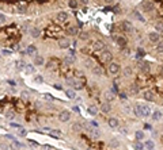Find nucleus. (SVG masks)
<instances>
[{
	"mask_svg": "<svg viewBox=\"0 0 163 150\" xmlns=\"http://www.w3.org/2000/svg\"><path fill=\"white\" fill-rule=\"evenodd\" d=\"M83 127H86V130L90 133V135L93 137V138H99V137H101V131H99V130H98L97 127H95V126L93 127L91 124L84 123V126H83Z\"/></svg>",
	"mask_w": 163,
	"mask_h": 150,
	"instance_id": "nucleus-1",
	"label": "nucleus"
},
{
	"mask_svg": "<svg viewBox=\"0 0 163 150\" xmlns=\"http://www.w3.org/2000/svg\"><path fill=\"white\" fill-rule=\"evenodd\" d=\"M112 58H113V54L112 52H109V50H102V53H101V60L102 62H110L112 61Z\"/></svg>",
	"mask_w": 163,
	"mask_h": 150,
	"instance_id": "nucleus-2",
	"label": "nucleus"
},
{
	"mask_svg": "<svg viewBox=\"0 0 163 150\" xmlns=\"http://www.w3.org/2000/svg\"><path fill=\"white\" fill-rule=\"evenodd\" d=\"M139 108H140V115L141 116H148L151 114V108L147 104H139Z\"/></svg>",
	"mask_w": 163,
	"mask_h": 150,
	"instance_id": "nucleus-3",
	"label": "nucleus"
},
{
	"mask_svg": "<svg viewBox=\"0 0 163 150\" xmlns=\"http://www.w3.org/2000/svg\"><path fill=\"white\" fill-rule=\"evenodd\" d=\"M58 119H60L61 122H68L71 119L69 111H61L60 114H58Z\"/></svg>",
	"mask_w": 163,
	"mask_h": 150,
	"instance_id": "nucleus-4",
	"label": "nucleus"
},
{
	"mask_svg": "<svg viewBox=\"0 0 163 150\" xmlns=\"http://www.w3.org/2000/svg\"><path fill=\"white\" fill-rule=\"evenodd\" d=\"M109 72L112 74H117L120 72V65H118L117 62H112V64L109 65Z\"/></svg>",
	"mask_w": 163,
	"mask_h": 150,
	"instance_id": "nucleus-5",
	"label": "nucleus"
},
{
	"mask_svg": "<svg viewBox=\"0 0 163 150\" xmlns=\"http://www.w3.org/2000/svg\"><path fill=\"white\" fill-rule=\"evenodd\" d=\"M103 97H105L106 103H112V101L114 100V97H116V95H114L113 92H110V91H107V92L103 93Z\"/></svg>",
	"mask_w": 163,
	"mask_h": 150,
	"instance_id": "nucleus-6",
	"label": "nucleus"
},
{
	"mask_svg": "<svg viewBox=\"0 0 163 150\" xmlns=\"http://www.w3.org/2000/svg\"><path fill=\"white\" fill-rule=\"evenodd\" d=\"M91 70H93V74H95V76H98V77H102L103 76V69L101 68V66L94 65L93 68H91Z\"/></svg>",
	"mask_w": 163,
	"mask_h": 150,
	"instance_id": "nucleus-7",
	"label": "nucleus"
},
{
	"mask_svg": "<svg viewBox=\"0 0 163 150\" xmlns=\"http://www.w3.org/2000/svg\"><path fill=\"white\" fill-rule=\"evenodd\" d=\"M69 45H71V42H69L68 38H61L60 41H58V46H60L61 49H67V47H69Z\"/></svg>",
	"mask_w": 163,
	"mask_h": 150,
	"instance_id": "nucleus-8",
	"label": "nucleus"
},
{
	"mask_svg": "<svg viewBox=\"0 0 163 150\" xmlns=\"http://www.w3.org/2000/svg\"><path fill=\"white\" fill-rule=\"evenodd\" d=\"M106 49V43L105 42H102V41H97L94 43V50H105Z\"/></svg>",
	"mask_w": 163,
	"mask_h": 150,
	"instance_id": "nucleus-9",
	"label": "nucleus"
},
{
	"mask_svg": "<svg viewBox=\"0 0 163 150\" xmlns=\"http://www.w3.org/2000/svg\"><path fill=\"white\" fill-rule=\"evenodd\" d=\"M139 68H140V70L143 73H148L150 72V64L148 62H140V64H139Z\"/></svg>",
	"mask_w": 163,
	"mask_h": 150,
	"instance_id": "nucleus-10",
	"label": "nucleus"
},
{
	"mask_svg": "<svg viewBox=\"0 0 163 150\" xmlns=\"http://www.w3.org/2000/svg\"><path fill=\"white\" fill-rule=\"evenodd\" d=\"M101 110H102V112H105V114H109L110 111H112V105H110V103H102L101 105Z\"/></svg>",
	"mask_w": 163,
	"mask_h": 150,
	"instance_id": "nucleus-11",
	"label": "nucleus"
},
{
	"mask_svg": "<svg viewBox=\"0 0 163 150\" xmlns=\"http://www.w3.org/2000/svg\"><path fill=\"white\" fill-rule=\"evenodd\" d=\"M143 96H144L145 100H154V99H155V93L152 92V91H145V92L143 93Z\"/></svg>",
	"mask_w": 163,
	"mask_h": 150,
	"instance_id": "nucleus-12",
	"label": "nucleus"
},
{
	"mask_svg": "<svg viewBox=\"0 0 163 150\" xmlns=\"http://www.w3.org/2000/svg\"><path fill=\"white\" fill-rule=\"evenodd\" d=\"M122 29H124L126 33H133V27L129 22H122Z\"/></svg>",
	"mask_w": 163,
	"mask_h": 150,
	"instance_id": "nucleus-13",
	"label": "nucleus"
},
{
	"mask_svg": "<svg viewBox=\"0 0 163 150\" xmlns=\"http://www.w3.org/2000/svg\"><path fill=\"white\" fill-rule=\"evenodd\" d=\"M143 7H144V10H145V11H154V10H155L154 3H151V2H145V3H143Z\"/></svg>",
	"mask_w": 163,
	"mask_h": 150,
	"instance_id": "nucleus-14",
	"label": "nucleus"
},
{
	"mask_svg": "<svg viewBox=\"0 0 163 150\" xmlns=\"http://www.w3.org/2000/svg\"><path fill=\"white\" fill-rule=\"evenodd\" d=\"M68 19V14L67 12H58L57 14V20L58 22H65Z\"/></svg>",
	"mask_w": 163,
	"mask_h": 150,
	"instance_id": "nucleus-15",
	"label": "nucleus"
},
{
	"mask_svg": "<svg viewBox=\"0 0 163 150\" xmlns=\"http://www.w3.org/2000/svg\"><path fill=\"white\" fill-rule=\"evenodd\" d=\"M15 66H17L18 70H23V69H25V66H26V62L23 60H18L17 62H15Z\"/></svg>",
	"mask_w": 163,
	"mask_h": 150,
	"instance_id": "nucleus-16",
	"label": "nucleus"
},
{
	"mask_svg": "<svg viewBox=\"0 0 163 150\" xmlns=\"http://www.w3.org/2000/svg\"><path fill=\"white\" fill-rule=\"evenodd\" d=\"M43 57H41V56H35L34 57V65H38V66H41V65H43Z\"/></svg>",
	"mask_w": 163,
	"mask_h": 150,
	"instance_id": "nucleus-17",
	"label": "nucleus"
},
{
	"mask_svg": "<svg viewBox=\"0 0 163 150\" xmlns=\"http://www.w3.org/2000/svg\"><path fill=\"white\" fill-rule=\"evenodd\" d=\"M109 126L112 128L118 127V119H116V118H110V119H109Z\"/></svg>",
	"mask_w": 163,
	"mask_h": 150,
	"instance_id": "nucleus-18",
	"label": "nucleus"
},
{
	"mask_svg": "<svg viewBox=\"0 0 163 150\" xmlns=\"http://www.w3.org/2000/svg\"><path fill=\"white\" fill-rule=\"evenodd\" d=\"M72 87L75 89H83V82L82 81H79V80H73V82H72Z\"/></svg>",
	"mask_w": 163,
	"mask_h": 150,
	"instance_id": "nucleus-19",
	"label": "nucleus"
},
{
	"mask_svg": "<svg viewBox=\"0 0 163 150\" xmlns=\"http://www.w3.org/2000/svg\"><path fill=\"white\" fill-rule=\"evenodd\" d=\"M148 38H150V41H152V42H158L159 41V34L158 33H150Z\"/></svg>",
	"mask_w": 163,
	"mask_h": 150,
	"instance_id": "nucleus-20",
	"label": "nucleus"
},
{
	"mask_svg": "<svg viewBox=\"0 0 163 150\" xmlns=\"http://www.w3.org/2000/svg\"><path fill=\"white\" fill-rule=\"evenodd\" d=\"M152 119H154L155 122L160 120V119H162V111H155V112L152 114Z\"/></svg>",
	"mask_w": 163,
	"mask_h": 150,
	"instance_id": "nucleus-21",
	"label": "nucleus"
},
{
	"mask_svg": "<svg viewBox=\"0 0 163 150\" xmlns=\"http://www.w3.org/2000/svg\"><path fill=\"white\" fill-rule=\"evenodd\" d=\"M39 35H41V30L37 29V27H34V29L31 30V37H33V38H38Z\"/></svg>",
	"mask_w": 163,
	"mask_h": 150,
	"instance_id": "nucleus-22",
	"label": "nucleus"
},
{
	"mask_svg": "<svg viewBox=\"0 0 163 150\" xmlns=\"http://www.w3.org/2000/svg\"><path fill=\"white\" fill-rule=\"evenodd\" d=\"M117 43H118V46L125 47V46H126V39L122 38V37H118V38H117Z\"/></svg>",
	"mask_w": 163,
	"mask_h": 150,
	"instance_id": "nucleus-23",
	"label": "nucleus"
},
{
	"mask_svg": "<svg viewBox=\"0 0 163 150\" xmlns=\"http://www.w3.org/2000/svg\"><path fill=\"white\" fill-rule=\"evenodd\" d=\"M73 62H75V58L71 57V56H67V57L64 58V64H65V65H71V64H73Z\"/></svg>",
	"mask_w": 163,
	"mask_h": 150,
	"instance_id": "nucleus-24",
	"label": "nucleus"
},
{
	"mask_svg": "<svg viewBox=\"0 0 163 150\" xmlns=\"http://www.w3.org/2000/svg\"><path fill=\"white\" fill-rule=\"evenodd\" d=\"M144 147H145V149H148V150H152V149L155 147L154 141H147V142H145V145H144Z\"/></svg>",
	"mask_w": 163,
	"mask_h": 150,
	"instance_id": "nucleus-25",
	"label": "nucleus"
},
{
	"mask_svg": "<svg viewBox=\"0 0 163 150\" xmlns=\"http://www.w3.org/2000/svg\"><path fill=\"white\" fill-rule=\"evenodd\" d=\"M65 93H67V96H68L69 99H76V93H75L73 89H68Z\"/></svg>",
	"mask_w": 163,
	"mask_h": 150,
	"instance_id": "nucleus-26",
	"label": "nucleus"
},
{
	"mask_svg": "<svg viewBox=\"0 0 163 150\" xmlns=\"http://www.w3.org/2000/svg\"><path fill=\"white\" fill-rule=\"evenodd\" d=\"M26 52H27V54H34L35 52H37V47H35L34 45H30L29 47H27Z\"/></svg>",
	"mask_w": 163,
	"mask_h": 150,
	"instance_id": "nucleus-27",
	"label": "nucleus"
},
{
	"mask_svg": "<svg viewBox=\"0 0 163 150\" xmlns=\"http://www.w3.org/2000/svg\"><path fill=\"white\" fill-rule=\"evenodd\" d=\"M17 11H18V12H26V11H27V7L26 6H23V4H18L17 6Z\"/></svg>",
	"mask_w": 163,
	"mask_h": 150,
	"instance_id": "nucleus-28",
	"label": "nucleus"
},
{
	"mask_svg": "<svg viewBox=\"0 0 163 150\" xmlns=\"http://www.w3.org/2000/svg\"><path fill=\"white\" fill-rule=\"evenodd\" d=\"M68 33L71 34V35H76L78 33H79V29H78V27H69V29H68Z\"/></svg>",
	"mask_w": 163,
	"mask_h": 150,
	"instance_id": "nucleus-29",
	"label": "nucleus"
},
{
	"mask_svg": "<svg viewBox=\"0 0 163 150\" xmlns=\"http://www.w3.org/2000/svg\"><path fill=\"white\" fill-rule=\"evenodd\" d=\"M133 15H135V18H136V19H139V20H140V22H143V23L145 22V20H144V18L141 16V14L139 12V11H135V12H133Z\"/></svg>",
	"mask_w": 163,
	"mask_h": 150,
	"instance_id": "nucleus-30",
	"label": "nucleus"
},
{
	"mask_svg": "<svg viewBox=\"0 0 163 150\" xmlns=\"http://www.w3.org/2000/svg\"><path fill=\"white\" fill-rule=\"evenodd\" d=\"M72 128H73L76 133H80L82 130H83V126H82V124H79V123H75V124L72 126Z\"/></svg>",
	"mask_w": 163,
	"mask_h": 150,
	"instance_id": "nucleus-31",
	"label": "nucleus"
},
{
	"mask_svg": "<svg viewBox=\"0 0 163 150\" xmlns=\"http://www.w3.org/2000/svg\"><path fill=\"white\" fill-rule=\"evenodd\" d=\"M88 112L91 114V115H97L98 110H97V107H94V105H90V107H88Z\"/></svg>",
	"mask_w": 163,
	"mask_h": 150,
	"instance_id": "nucleus-32",
	"label": "nucleus"
},
{
	"mask_svg": "<svg viewBox=\"0 0 163 150\" xmlns=\"http://www.w3.org/2000/svg\"><path fill=\"white\" fill-rule=\"evenodd\" d=\"M135 137H136V139H143V138H144V133L143 131H136V134H135Z\"/></svg>",
	"mask_w": 163,
	"mask_h": 150,
	"instance_id": "nucleus-33",
	"label": "nucleus"
},
{
	"mask_svg": "<svg viewBox=\"0 0 163 150\" xmlns=\"http://www.w3.org/2000/svg\"><path fill=\"white\" fill-rule=\"evenodd\" d=\"M21 96H22V99H23V100H29L30 95H29V92H26V91H23V92L21 93Z\"/></svg>",
	"mask_w": 163,
	"mask_h": 150,
	"instance_id": "nucleus-34",
	"label": "nucleus"
},
{
	"mask_svg": "<svg viewBox=\"0 0 163 150\" xmlns=\"http://www.w3.org/2000/svg\"><path fill=\"white\" fill-rule=\"evenodd\" d=\"M25 70H26V72H27V73H33V72H34V70H35V69H34V66H30V65H26V66H25Z\"/></svg>",
	"mask_w": 163,
	"mask_h": 150,
	"instance_id": "nucleus-35",
	"label": "nucleus"
},
{
	"mask_svg": "<svg viewBox=\"0 0 163 150\" xmlns=\"http://www.w3.org/2000/svg\"><path fill=\"white\" fill-rule=\"evenodd\" d=\"M14 116H15V114L12 111H7L6 112V118H7V119H14Z\"/></svg>",
	"mask_w": 163,
	"mask_h": 150,
	"instance_id": "nucleus-36",
	"label": "nucleus"
},
{
	"mask_svg": "<svg viewBox=\"0 0 163 150\" xmlns=\"http://www.w3.org/2000/svg\"><path fill=\"white\" fill-rule=\"evenodd\" d=\"M68 6L71 7V8H76L78 7V3L75 2V0H69V3H68Z\"/></svg>",
	"mask_w": 163,
	"mask_h": 150,
	"instance_id": "nucleus-37",
	"label": "nucleus"
},
{
	"mask_svg": "<svg viewBox=\"0 0 163 150\" xmlns=\"http://www.w3.org/2000/svg\"><path fill=\"white\" fill-rule=\"evenodd\" d=\"M49 133H52L53 135H56V137H60V135H61V131H60V130H49Z\"/></svg>",
	"mask_w": 163,
	"mask_h": 150,
	"instance_id": "nucleus-38",
	"label": "nucleus"
},
{
	"mask_svg": "<svg viewBox=\"0 0 163 150\" xmlns=\"http://www.w3.org/2000/svg\"><path fill=\"white\" fill-rule=\"evenodd\" d=\"M130 92H132L133 95L137 93V92H139V87H137V85H132V87H130Z\"/></svg>",
	"mask_w": 163,
	"mask_h": 150,
	"instance_id": "nucleus-39",
	"label": "nucleus"
},
{
	"mask_svg": "<svg viewBox=\"0 0 163 150\" xmlns=\"http://www.w3.org/2000/svg\"><path fill=\"white\" fill-rule=\"evenodd\" d=\"M133 112H135V115H136V116H141V115H140V108H139V104L136 105V107H135Z\"/></svg>",
	"mask_w": 163,
	"mask_h": 150,
	"instance_id": "nucleus-40",
	"label": "nucleus"
},
{
	"mask_svg": "<svg viewBox=\"0 0 163 150\" xmlns=\"http://www.w3.org/2000/svg\"><path fill=\"white\" fill-rule=\"evenodd\" d=\"M94 65H95V64H94L91 60H86V66H87V68H93Z\"/></svg>",
	"mask_w": 163,
	"mask_h": 150,
	"instance_id": "nucleus-41",
	"label": "nucleus"
},
{
	"mask_svg": "<svg viewBox=\"0 0 163 150\" xmlns=\"http://www.w3.org/2000/svg\"><path fill=\"white\" fill-rule=\"evenodd\" d=\"M130 74H132V69H130V68H125L124 76H130Z\"/></svg>",
	"mask_w": 163,
	"mask_h": 150,
	"instance_id": "nucleus-42",
	"label": "nucleus"
},
{
	"mask_svg": "<svg viewBox=\"0 0 163 150\" xmlns=\"http://www.w3.org/2000/svg\"><path fill=\"white\" fill-rule=\"evenodd\" d=\"M135 149H137V150H141V149H143V145L140 143V142H135Z\"/></svg>",
	"mask_w": 163,
	"mask_h": 150,
	"instance_id": "nucleus-43",
	"label": "nucleus"
},
{
	"mask_svg": "<svg viewBox=\"0 0 163 150\" xmlns=\"http://www.w3.org/2000/svg\"><path fill=\"white\" fill-rule=\"evenodd\" d=\"M88 37H90L88 33H82L80 34V39H88Z\"/></svg>",
	"mask_w": 163,
	"mask_h": 150,
	"instance_id": "nucleus-44",
	"label": "nucleus"
},
{
	"mask_svg": "<svg viewBox=\"0 0 163 150\" xmlns=\"http://www.w3.org/2000/svg\"><path fill=\"white\" fill-rule=\"evenodd\" d=\"M34 81H35V82H42L43 78H42V76H35V77H34Z\"/></svg>",
	"mask_w": 163,
	"mask_h": 150,
	"instance_id": "nucleus-45",
	"label": "nucleus"
},
{
	"mask_svg": "<svg viewBox=\"0 0 163 150\" xmlns=\"http://www.w3.org/2000/svg\"><path fill=\"white\" fill-rule=\"evenodd\" d=\"M19 135H22V137H25L26 135V131H25V128H22V127H19V131H18Z\"/></svg>",
	"mask_w": 163,
	"mask_h": 150,
	"instance_id": "nucleus-46",
	"label": "nucleus"
},
{
	"mask_svg": "<svg viewBox=\"0 0 163 150\" xmlns=\"http://www.w3.org/2000/svg\"><path fill=\"white\" fill-rule=\"evenodd\" d=\"M156 31H158V33H162V22H158V25H156Z\"/></svg>",
	"mask_w": 163,
	"mask_h": 150,
	"instance_id": "nucleus-47",
	"label": "nucleus"
},
{
	"mask_svg": "<svg viewBox=\"0 0 163 150\" xmlns=\"http://www.w3.org/2000/svg\"><path fill=\"white\" fill-rule=\"evenodd\" d=\"M43 97H45L46 100H53V96H52L50 93H45V95H43Z\"/></svg>",
	"mask_w": 163,
	"mask_h": 150,
	"instance_id": "nucleus-48",
	"label": "nucleus"
},
{
	"mask_svg": "<svg viewBox=\"0 0 163 150\" xmlns=\"http://www.w3.org/2000/svg\"><path fill=\"white\" fill-rule=\"evenodd\" d=\"M3 23H6V16L3 14H0V25H3Z\"/></svg>",
	"mask_w": 163,
	"mask_h": 150,
	"instance_id": "nucleus-49",
	"label": "nucleus"
},
{
	"mask_svg": "<svg viewBox=\"0 0 163 150\" xmlns=\"http://www.w3.org/2000/svg\"><path fill=\"white\" fill-rule=\"evenodd\" d=\"M110 92H113L114 95L118 93V88H117V85H113V87H112V91H110Z\"/></svg>",
	"mask_w": 163,
	"mask_h": 150,
	"instance_id": "nucleus-50",
	"label": "nucleus"
},
{
	"mask_svg": "<svg viewBox=\"0 0 163 150\" xmlns=\"http://www.w3.org/2000/svg\"><path fill=\"white\" fill-rule=\"evenodd\" d=\"M0 150H8V146L6 143H0Z\"/></svg>",
	"mask_w": 163,
	"mask_h": 150,
	"instance_id": "nucleus-51",
	"label": "nucleus"
},
{
	"mask_svg": "<svg viewBox=\"0 0 163 150\" xmlns=\"http://www.w3.org/2000/svg\"><path fill=\"white\" fill-rule=\"evenodd\" d=\"M118 96H120V99H121V100H125V99H126V95L125 93H118Z\"/></svg>",
	"mask_w": 163,
	"mask_h": 150,
	"instance_id": "nucleus-52",
	"label": "nucleus"
},
{
	"mask_svg": "<svg viewBox=\"0 0 163 150\" xmlns=\"http://www.w3.org/2000/svg\"><path fill=\"white\" fill-rule=\"evenodd\" d=\"M21 147V145L17 143V141H14V145H12V149H19Z\"/></svg>",
	"mask_w": 163,
	"mask_h": 150,
	"instance_id": "nucleus-53",
	"label": "nucleus"
},
{
	"mask_svg": "<svg viewBox=\"0 0 163 150\" xmlns=\"http://www.w3.org/2000/svg\"><path fill=\"white\" fill-rule=\"evenodd\" d=\"M2 54H6V56H10V54H11V52H10V50H2Z\"/></svg>",
	"mask_w": 163,
	"mask_h": 150,
	"instance_id": "nucleus-54",
	"label": "nucleus"
},
{
	"mask_svg": "<svg viewBox=\"0 0 163 150\" xmlns=\"http://www.w3.org/2000/svg\"><path fill=\"white\" fill-rule=\"evenodd\" d=\"M53 87H54V88H56V89H58V91H61V89H63V87H61L60 84H54Z\"/></svg>",
	"mask_w": 163,
	"mask_h": 150,
	"instance_id": "nucleus-55",
	"label": "nucleus"
},
{
	"mask_svg": "<svg viewBox=\"0 0 163 150\" xmlns=\"http://www.w3.org/2000/svg\"><path fill=\"white\" fill-rule=\"evenodd\" d=\"M29 143H30L31 146H38V143H35V142H34V141H31V139L29 141Z\"/></svg>",
	"mask_w": 163,
	"mask_h": 150,
	"instance_id": "nucleus-56",
	"label": "nucleus"
},
{
	"mask_svg": "<svg viewBox=\"0 0 163 150\" xmlns=\"http://www.w3.org/2000/svg\"><path fill=\"white\" fill-rule=\"evenodd\" d=\"M144 128H145V130H151L152 127H151V124H147V123H145V124H144Z\"/></svg>",
	"mask_w": 163,
	"mask_h": 150,
	"instance_id": "nucleus-57",
	"label": "nucleus"
},
{
	"mask_svg": "<svg viewBox=\"0 0 163 150\" xmlns=\"http://www.w3.org/2000/svg\"><path fill=\"white\" fill-rule=\"evenodd\" d=\"M11 126H12V127H18V128H19V127H22V126H21V124H18V123H11Z\"/></svg>",
	"mask_w": 163,
	"mask_h": 150,
	"instance_id": "nucleus-58",
	"label": "nucleus"
},
{
	"mask_svg": "<svg viewBox=\"0 0 163 150\" xmlns=\"http://www.w3.org/2000/svg\"><path fill=\"white\" fill-rule=\"evenodd\" d=\"M80 2L83 3V4H87V3H88V0H80Z\"/></svg>",
	"mask_w": 163,
	"mask_h": 150,
	"instance_id": "nucleus-59",
	"label": "nucleus"
},
{
	"mask_svg": "<svg viewBox=\"0 0 163 150\" xmlns=\"http://www.w3.org/2000/svg\"><path fill=\"white\" fill-rule=\"evenodd\" d=\"M105 2H106V3H113L114 0H105Z\"/></svg>",
	"mask_w": 163,
	"mask_h": 150,
	"instance_id": "nucleus-60",
	"label": "nucleus"
},
{
	"mask_svg": "<svg viewBox=\"0 0 163 150\" xmlns=\"http://www.w3.org/2000/svg\"><path fill=\"white\" fill-rule=\"evenodd\" d=\"M0 57H2V54H0Z\"/></svg>",
	"mask_w": 163,
	"mask_h": 150,
	"instance_id": "nucleus-61",
	"label": "nucleus"
}]
</instances>
